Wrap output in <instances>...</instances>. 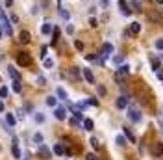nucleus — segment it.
<instances>
[{"instance_id":"1","label":"nucleus","mask_w":163,"mask_h":160,"mask_svg":"<svg viewBox=\"0 0 163 160\" xmlns=\"http://www.w3.org/2000/svg\"><path fill=\"white\" fill-rule=\"evenodd\" d=\"M128 117L132 123H141V119H143V114H141L139 108H128Z\"/></svg>"},{"instance_id":"2","label":"nucleus","mask_w":163,"mask_h":160,"mask_svg":"<svg viewBox=\"0 0 163 160\" xmlns=\"http://www.w3.org/2000/svg\"><path fill=\"white\" fill-rule=\"evenodd\" d=\"M17 63H19L20 67H26V65H30V63H32L30 54H26V52H19V54H17Z\"/></svg>"},{"instance_id":"3","label":"nucleus","mask_w":163,"mask_h":160,"mask_svg":"<svg viewBox=\"0 0 163 160\" xmlns=\"http://www.w3.org/2000/svg\"><path fill=\"white\" fill-rule=\"evenodd\" d=\"M111 52H113V45H111V43H104V45H102V50H100V56H102L100 63L104 61V58L107 60V56H110V54H111Z\"/></svg>"},{"instance_id":"4","label":"nucleus","mask_w":163,"mask_h":160,"mask_svg":"<svg viewBox=\"0 0 163 160\" xmlns=\"http://www.w3.org/2000/svg\"><path fill=\"white\" fill-rule=\"evenodd\" d=\"M0 24L4 26V34L6 36H11V24H9V19L6 15H0Z\"/></svg>"},{"instance_id":"5","label":"nucleus","mask_w":163,"mask_h":160,"mask_svg":"<svg viewBox=\"0 0 163 160\" xmlns=\"http://www.w3.org/2000/svg\"><path fill=\"white\" fill-rule=\"evenodd\" d=\"M54 117H56V119H59V121H63L65 117H67V112H65V108H61V106H56V108H54Z\"/></svg>"},{"instance_id":"6","label":"nucleus","mask_w":163,"mask_h":160,"mask_svg":"<svg viewBox=\"0 0 163 160\" xmlns=\"http://www.w3.org/2000/svg\"><path fill=\"white\" fill-rule=\"evenodd\" d=\"M115 106H117L119 110L126 108V106H128V97H126V95H121V97H119V99L115 101Z\"/></svg>"},{"instance_id":"7","label":"nucleus","mask_w":163,"mask_h":160,"mask_svg":"<svg viewBox=\"0 0 163 160\" xmlns=\"http://www.w3.org/2000/svg\"><path fill=\"white\" fill-rule=\"evenodd\" d=\"M128 73H130V65H121V67H119V71H117V74H115V78L121 80V77H126Z\"/></svg>"},{"instance_id":"8","label":"nucleus","mask_w":163,"mask_h":160,"mask_svg":"<svg viewBox=\"0 0 163 160\" xmlns=\"http://www.w3.org/2000/svg\"><path fill=\"white\" fill-rule=\"evenodd\" d=\"M150 153L154 155V156H161L163 155V143L159 142V143H154V147L150 149Z\"/></svg>"},{"instance_id":"9","label":"nucleus","mask_w":163,"mask_h":160,"mask_svg":"<svg viewBox=\"0 0 163 160\" xmlns=\"http://www.w3.org/2000/svg\"><path fill=\"white\" fill-rule=\"evenodd\" d=\"M39 155L45 158V160H48V158H50V149H48L45 143H41V145H39Z\"/></svg>"},{"instance_id":"10","label":"nucleus","mask_w":163,"mask_h":160,"mask_svg":"<svg viewBox=\"0 0 163 160\" xmlns=\"http://www.w3.org/2000/svg\"><path fill=\"white\" fill-rule=\"evenodd\" d=\"M119 8H121L122 15H130V13H132V9L128 8V2H126V0H119Z\"/></svg>"},{"instance_id":"11","label":"nucleus","mask_w":163,"mask_h":160,"mask_svg":"<svg viewBox=\"0 0 163 160\" xmlns=\"http://www.w3.org/2000/svg\"><path fill=\"white\" fill-rule=\"evenodd\" d=\"M161 13H158V11H150L148 13V20H152V23H161Z\"/></svg>"},{"instance_id":"12","label":"nucleus","mask_w":163,"mask_h":160,"mask_svg":"<svg viewBox=\"0 0 163 160\" xmlns=\"http://www.w3.org/2000/svg\"><path fill=\"white\" fill-rule=\"evenodd\" d=\"M8 74H9V77H11L13 80H20V74H19V71H17L15 67H11V65L8 67Z\"/></svg>"},{"instance_id":"13","label":"nucleus","mask_w":163,"mask_h":160,"mask_svg":"<svg viewBox=\"0 0 163 160\" xmlns=\"http://www.w3.org/2000/svg\"><path fill=\"white\" fill-rule=\"evenodd\" d=\"M82 73H83V78H85V80H87L89 84H95V77H93V73H91V69H83Z\"/></svg>"},{"instance_id":"14","label":"nucleus","mask_w":163,"mask_h":160,"mask_svg":"<svg viewBox=\"0 0 163 160\" xmlns=\"http://www.w3.org/2000/svg\"><path fill=\"white\" fill-rule=\"evenodd\" d=\"M58 39H59V28L56 26V28L52 30V45H56V43H58Z\"/></svg>"},{"instance_id":"15","label":"nucleus","mask_w":163,"mask_h":160,"mask_svg":"<svg viewBox=\"0 0 163 160\" xmlns=\"http://www.w3.org/2000/svg\"><path fill=\"white\" fill-rule=\"evenodd\" d=\"M20 43H30V34H28V32L26 30H23V32H20Z\"/></svg>"},{"instance_id":"16","label":"nucleus","mask_w":163,"mask_h":160,"mask_svg":"<svg viewBox=\"0 0 163 160\" xmlns=\"http://www.w3.org/2000/svg\"><path fill=\"white\" fill-rule=\"evenodd\" d=\"M124 136L128 138V140H130V142H134V143H135V136H134V132H132V130H130V129H128V127H124Z\"/></svg>"},{"instance_id":"17","label":"nucleus","mask_w":163,"mask_h":160,"mask_svg":"<svg viewBox=\"0 0 163 160\" xmlns=\"http://www.w3.org/2000/svg\"><path fill=\"white\" fill-rule=\"evenodd\" d=\"M52 30H54V28H52V24H48V23H47V24H43V28H41V34L48 36V34H52Z\"/></svg>"},{"instance_id":"18","label":"nucleus","mask_w":163,"mask_h":160,"mask_svg":"<svg viewBox=\"0 0 163 160\" xmlns=\"http://www.w3.org/2000/svg\"><path fill=\"white\" fill-rule=\"evenodd\" d=\"M11 153H13V158H20V149H19V145H17V142L13 143V147H11Z\"/></svg>"},{"instance_id":"19","label":"nucleus","mask_w":163,"mask_h":160,"mask_svg":"<svg viewBox=\"0 0 163 160\" xmlns=\"http://www.w3.org/2000/svg\"><path fill=\"white\" fill-rule=\"evenodd\" d=\"M54 153H56L58 156L65 155V149H63V145H61V143H56V145H54Z\"/></svg>"},{"instance_id":"20","label":"nucleus","mask_w":163,"mask_h":160,"mask_svg":"<svg viewBox=\"0 0 163 160\" xmlns=\"http://www.w3.org/2000/svg\"><path fill=\"white\" fill-rule=\"evenodd\" d=\"M130 32H132V34H139V32H141V24L139 23H132V24H130Z\"/></svg>"},{"instance_id":"21","label":"nucleus","mask_w":163,"mask_h":160,"mask_svg":"<svg viewBox=\"0 0 163 160\" xmlns=\"http://www.w3.org/2000/svg\"><path fill=\"white\" fill-rule=\"evenodd\" d=\"M115 142H117V145H121V147H124V145H126V136H122V134H119V136L115 138Z\"/></svg>"},{"instance_id":"22","label":"nucleus","mask_w":163,"mask_h":160,"mask_svg":"<svg viewBox=\"0 0 163 160\" xmlns=\"http://www.w3.org/2000/svg\"><path fill=\"white\" fill-rule=\"evenodd\" d=\"M56 93H58V97H59L61 101H67V91H65L63 88H58V89H56Z\"/></svg>"},{"instance_id":"23","label":"nucleus","mask_w":163,"mask_h":160,"mask_svg":"<svg viewBox=\"0 0 163 160\" xmlns=\"http://www.w3.org/2000/svg\"><path fill=\"white\" fill-rule=\"evenodd\" d=\"M6 121H8V125L13 129V125H15V121H17V119H15V115H13V114H8V115H6Z\"/></svg>"},{"instance_id":"24","label":"nucleus","mask_w":163,"mask_h":160,"mask_svg":"<svg viewBox=\"0 0 163 160\" xmlns=\"http://www.w3.org/2000/svg\"><path fill=\"white\" fill-rule=\"evenodd\" d=\"M72 114H74V117H76L78 121H83V114H82L80 110H76V106H72Z\"/></svg>"},{"instance_id":"25","label":"nucleus","mask_w":163,"mask_h":160,"mask_svg":"<svg viewBox=\"0 0 163 160\" xmlns=\"http://www.w3.org/2000/svg\"><path fill=\"white\" fill-rule=\"evenodd\" d=\"M93 127H95V123L91 119H83V129L85 130H93Z\"/></svg>"},{"instance_id":"26","label":"nucleus","mask_w":163,"mask_h":160,"mask_svg":"<svg viewBox=\"0 0 163 160\" xmlns=\"http://www.w3.org/2000/svg\"><path fill=\"white\" fill-rule=\"evenodd\" d=\"M20 89H23L20 80H13V91H15V93H20Z\"/></svg>"},{"instance_id":"27","label":"nucleus","mask_w":163,"mask_h":160,"mask_svg":"<svg viewBox=\"0 0 163 160\" xmlns=\"http://www.w3.org/2000/svg\"><path fill=\"white\" fill-rule=\"evenodd\" d=\"M150 61H152V69H154V71H159V60H158V58H152Z\"/></svg>"},{"instance_id":"28","label":"nucleus","mask_w":163,"mask_h":160,"mask_svg":"<svg viewBox=\"0 0 163 160\" xmlns=\"http://www.w3.org/2000/svg\"><path fill=\"white\" fill-rule=\"evenodd\" d=\"M8 93H9V89H8L6 86H2V88H0V99H6Z\"/></svg>"},{"instance_id":"29","label":"nucleus","mask_w":163,"mask_h":160,"mask_svg":"<svg viewBox=\"0 0 163 160\" xmlns=\"http://www.w3.org/2000/svg\"><path fill=\"white\" fill-rule=\"evenodd\" d=\"M43 65H45V69H50V67L54 65V61H52L50 58H45V60H43Z\"/></svg>"},{"instance_id":"30","label":"nucleus","mask_w":163,"mask_h":160,"mask_svg":"<svg viewBox=\"0 0 163 160\" xmlns=\"http://www.w3.org/2000/svg\"><path fill=\"white\" fill-rule=\"evenodd\" d=\"M56 102H58L56 97H47V104L48 106H54V108H56Z\"/></svg>"},{"instance_id":"31","label":"nucleus","mask_w":163,"mask_h":160,"mask_svg":"<svg viewBox=\"0 0 163 160\" xmlns=\"http://www.w3.org/2000/svg\"><path fill=\"white\" fill-rule=\"evenodd\" d=\"M71 77H72V78H78V77H80V69H78V67H72V69H71Z\"/></svg>"},{"instance_id":"32","label":"nucleus","mask_w":163,"mask_h":160,"mask_svg":"<svg viewBox=\"0 0 163 160\" xmlns=\"http://www.w3.org/2000/svg\"><path fill=\"white\" fill-rule=\"evenodd\" d=\"M34 142H35L37 145H41V143H43V134H39V132L34 134Z\"/></svg>"},{"instance_id":"33","label":"nucleus","mask_w":163,"mask_h":160,"mask_svg":"<svg viewBox=\"0 0 163 160\" xmlns=\"http://www.w3.org/2000/svg\"><path fill=\"white\" fill-rule=\"evenodd\" d=\"M89 143H91L95 149H98V147H100V143H98V140H96V138H91V142H89Z\"/></svg>"},{"instance_id":"34","label":"nucleus","mask_w":163,"mask_h":160,"mask_svg":"<svg viewBox=\"0 0 163 160\" xmlns=\"http://www.w3.org/2000/svg\"><path fill=\"white\" fill-rule=\"evenodd\" d=\"M35 121H37V123H43V121H45V115H43V114H35Z\"/></svg>"},{"instance_id":"35","label":"nucleus","mask_w":163,"mask_h":160,"mask_svg":"<svg viewBox=\"0 0 163 160\" xmlns=\"http://www.w3.org/2000/svg\"><path fill=\"white\" fill-rule=\"evenodd\" d=\"M59 15H61L63 19H69V11H65L63 8H59Z\"/></svg>"},{"instance_id":"36","label":"nucleus","mask_w":163,"mask_h":160,"mask_svg":"<svg viewBox=\"0 0 163 160\" xmlns=\"http://www.w3.org/2000/svg\"><path fill=\"white\" fill-rule=\"evenodd\" d=\"M39 56H41V58H45V56H47V45H43V47H41V52H39Z\"/></svg>"},{"instance_id":"37","label":"nucleus","mask_w":163,"mask_h":160,"mask_svg":"<svg viewBox=\"0 0 163 160\" xmlns=\"http://www.w3.org/2000/svg\"><path fill=\"white\" fill-rule=\"evenodd\" d=\"M156 49H158V50H163V39H158V41H156Z\"/></svg>"},{"instance_id":"38","label":"nucleus","mask_w":163,"mask_h":160,"mask_svg":"<svg viewBox=\"0 0 163 160\" xmlns=\"http://www.w3.org/2000/svg\"><path fill=\"white\" fill-rule=\"evenodd\" d=\"M87 104H93V106H98V101H96L95 97H91V99H87Z\"/></svg>"},{"instance_id":"39","label":"nucleus","mask_w":163,"mask_h":160,"mask_svg":"<svg viewBox=\"0 0 163 160\" xmlns=\"http://www.w3.org/2000/svg\"><path fill=\"white\" fill-rule=\"evenodd\" d=\"M74 47L78 50H83V43H82V41H74Z\"/></svg>"},{"instance_id":"40","label":"nucleus","mask_w":163,"mask_h":160,"mask_svg":"<svg viewBox=\"0 0 163 160\" xmlns=\"http://www.w3.org/2000/svg\"><path fill=\"white\" fill-rule=\"evenodd\" d=\"M67 34H69V36L74 34V26H72V24H67Z\"/></svg>"},{"instance_id":"41","label":"nucleus","mask_w":163,"mask_h":160,"mask_svg":"<svg viewBox=\"0 0 163 160\" xmlns=\"http://www.w3.org/2000/svg\"><path fill=\"white\" fill-rule=\"evenodd\" d=\"M69 123H71V127H78V123H80V121H78V119H76V117H72V119H71Z\"/></svg>"},{"instance_id":"42","label":"nucleus","mask_w":163,"mask_h":160,"mask_svg":"<svg viewBox=\"0 0 163 160\" xmlns=\"http://www.w3.org/2000/svg\"><path fill=\"white\" fill-rule=\"evenodd\" d=\"M113 61H115V65H121V63H122V56H117Z\"/></svg>"},{"instance_id":"43","label":"nucleus","mask_w":163,"mask_h":160,"mask_svg":"<svg viewBox=\"0 0 163 160\" xmlns=\"http://www.w3.org/2000/svg\"><path fill=\"white\" fill-rule=\"evenodd\" d=\"M45 78H43V77H37V84H39V86H45Z\"/></svg>"},{"instance_id":"44","label":"nucleus","mask_w":163,"mask_h":160,"mask_svg":"<svg viewBox=\"0 0 163 160\" xmlns=\"http://www.w3.org/2000/svg\"><path fill=\"white\" fill-rule=\"evenodd\" d=\"M98 95H106V88L104 86H98Z\"/></svg>"},{"instance_id":"45","label":"nucleus","mask_w":163,"mask_h":160,"mask_svg":"<svg viewBox=\"0 0 163 160\" xmlns=\"http://www.w3.org/2000/svg\"><path fill=\"white\" fill-rule=\"evenodd\" d=\"M89 24H91V26H96V19L91 17V19H89Z\"/></svg>"},{"instance_id":"46","label":"nucleus","mask_w":163,"mask_h":160,"mask_svg":"<svg viewBox=\"0 0 163 160\" xmlns=\"http://www.w3.org/2000/svg\"><path fill=\"white\" fill-rule=\"evenodd\" d=\"M85 160H96V156H95V155H87V156H85Z\"/></svg>"},{"instance_id":"47","label":"nucleus","mask_w":163,"mask_h":160,"mask_svg":"<svg viewBox=\"0 0 163 160\" xmlns=\"http://www.w3.org/2000/svg\"><path fill=\"white\" fill-rule=\"evenodd\" d=\"M85 58H87L89 61H91V60H96V56H95V54H87V56H85Z\"/></svg>"},{"instance_id":"48","label":"nucleus","mask_w":163,"mask_h":160,"mask_svg":"<svg viewBox=\"0 0 163 160\" xmlns=\"http://www.w3.org/2000/svg\"><path fill=\"white\" fill-rule=\"evenodd\" d=\"M158 121H159V127H161V132H163V117H161V115H159V119H158Z\"/></svg>"},{"instance_id":"49","label":"nucleus","mask_w":163,"mask_h":160,"mask_svg":"<svg viewBox=\"0 0 163 160\" xmlns=\"http://www.w3.org/2000/svg\"><path fill=\"white\" fill-rule=\"evenodd\" d=\"M11 4H13V0H6V6L8 8H11Z\"/></svg>"},{"instance_id":"50","label":"nucleus","mask_w":163,"mask_h":160,"mask_svg":"<svg viewBox=\"0 0 163 160\" xmlns=\"http://www.w3.org/2000/svg\"><path fill=\"white\" fill-rule=\"evenodd\" d=\"M0 112H4V102L0 101Z\"/></svg>"},{"instance_id":"51","label":"nucleus","mask_w":163,"mask_h":160,"mask_svg":"<svg viewBox=\"0 0 163 160\" xmlns=\"http://www.w3.org/2000/svg\"><path fill=\"white\" fill-rule=\"evenodd\" d=\"M0 37H2V24H0Z\"/></svg>"},{"instance_id":"52","label":"nucleus","mask_w":163,"mask_h":160,"mask_svg":"<svg viewBox=\"0 0 163 160\" xmlns=\"http://www.w3.org/2000/svg\"><path fill=\"white\" fill-rule=\"evenodd\" d=\"M156 2H158V4H163V0H156Z\"/></svg>"},{"instance_id":"53","label":"nucleus","mask_w":163,"mask_h":160,"mask_svg":"<svg viewBox=\"0 0 163 160\" xmlns=\"http://www.w3.org/2000/svg\"><path fill=\"white\" fill-rule=\"evenodd\" d=\"M58 4H59V8H61V0H58Z\"/></svg>"},{"instance_id":"54","label":"nucleus","mask_w":163,"mask_h":160,"mask_svg":"<svg viewBox=\"0 0 163 160\" xmlns=\"http://www.w3.org/2000/svg\"><path fill=\"white\" fill-rule=\"evenodd\" d=\"M161 58H163V54H161Z\"/></svg>"}]
</instances>
